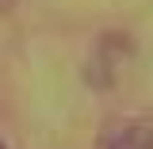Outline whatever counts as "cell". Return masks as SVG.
Listing matches in <instances>:
<instances>
[{
	"mask_svg": "<svg viewBox=\"0 0 153 149\" xmlns=\"http://www.w3.org/2000/svg\"><path fill=\"white\" fill-rule=\"evenodd\" d=\"M0 149H8V145H4V142H0Z\"/></svg>",
	"mask_w": 153,
	"mask_h": 149,
	"instance_id": "obj_2",
	"label": "cell"
},
{
	"mask_svg": "<svg viewBox=\"0 0 153 149\" xmlns=\"http://www.w3.org/2000/svg\"><path fill=\"white\" fill-rule=\"evenodd\" d=\"M100 149H153V130L146 122H123L103 134Z\"/></svg>",
	"mask_w": 153,
	"mask_h": 149,
	"instance_id": "obj_1",
	"label": "cell"
}]
</instances>
